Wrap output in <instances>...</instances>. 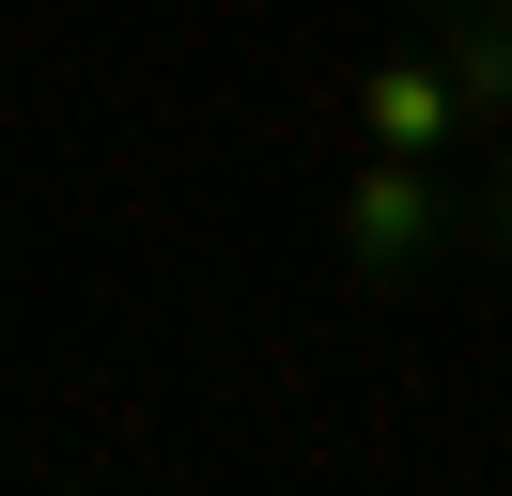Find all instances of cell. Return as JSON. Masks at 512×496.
Listing matches in <instances>:
<instances>
[{
  "label": "cell",
  "mask_w": 512,
  "mask_h": 496,
  "mask_svg": "<svg viewBox=\"0 0 512 496\" xmlns=\"http://www.w3.org/2000/svg\"><path fill=\"white\" fill-rule=\"evenodd\" d=\"M326 248H342L357 295H419V279L466 248V202L435 186V155H357L342 202H326Z\"/></svg>",
  "instance_id": "1"
},
{
  "label": "cell",
  "mask_w": 512,
  "mask_h": 496,
  "mask_svg": "<svg viewBox=\"0 0 512 496\" xmlns=\"http://www.w3.org/2000/svg\"><path fill=\"white\" fill-rule=\"evenodd\" d=\"M357 140L373 155H466V93H450V62H435L419 16H404V47L357 62Z\"/></svg>",
  "instance_id": "2"
},
{
  "label": "cell",
  "mask_w": 512,
  "mask_h": 496,
  "mask_svg": "<svg viewBox=\"0 0 512 496\" xmlns=\"http://www.w3.org/2000/svg\"><path fill=\"white\" fill-rule=\"evenodd\" d=\"M419 31H435V62H450V93H466V155L512 124V0H404Z\"/></svg>",
  "instance_id": "3"
},
{
  "label": "cell",
  "mask_w": 512,
  "mask_h": 496,
  "mask_svg": "<svg viewBox=\"0 0 512 496\" xmlns=\"http://www.w3.org/2000/svg\"><path fill=\"white\" fill-rule=\"evenodd\" d=\"M450 264H481V279H512V124L481 140V186H466V248Z\"/></svg>",
  "instance_id": "4"
}]
</instances>
